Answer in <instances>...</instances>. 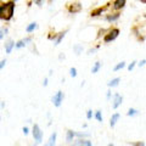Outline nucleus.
I'll return each instance as SVG.
<instances>
[{"label":"nucleus","instance_id":"nucleus-1","mask_svg":"<svg viewBox=\"0 0 146 146\" xmlns=\"http://www.w3.org/2000/svg\"><path fill=\"white\" fill-rule=\"evenodd\" d=\"M15 12V3L9 0L6 3L0 4V20L10 21Z\"/></svg>","mask_w":146,"mask_h":146},{"label":"nucleus","instance_id":"nucleus-2","mask_svg":"<svg viewBox=\"0 0 146 146\" xmlns=\"http://www.w3.org/2000/svg\"><path fill=\"white\" fill-rule=\"evenodd\" d=\"M32 134H33V138L35 140V144H40L43 141V131H42V129H40V127L38 124H34L33 125Z\"/></svg>","mask_w":146,"mask_h":146},{"label":"nucleus","instance_id":"nucleus-3","mask_svg":"<svg viewBox=\"0 0 146 146\" xmlns=\"http://www.w3.org/2000/svg\"><path fill=\"white\" fill-rule=\"evenodd\" d=\"M118 34H119V29H118V28L110 29L108 33L105 34V36H104V42L105 43H111V42H113V40H115L117 36H118Z\"/></svg>","mask_w":146,"mask_h":146},{"label":"nucleus","instance_id":"nucleus-4","mask_svg":"<svg viewBox=\"0 0 146 146\" xmlns=\"http://www.w3.org/2000/svg\"><path fill=\"white\" fill-rule=\"evenodd\" d=\"M63 99H65V94H63L61 90H58L57 93L52 96L51 101H52V104H54V106H55V107H60V106H61V104L63 102Z\"/></svg>","mask_w":146,"mask_h":146},{"label":"nucleus","instance_id":"nucleus-5","mask_svg":"<svg viewBox=\"0 0 146 146\" xmlns=\"http://www.w3.org/2000/svg\"><path fill=\"white\" fill-rule=\"evenodd\" d=\"M123 102V96L122 95H119L118 93H116L115 95H113V100H112V108H118L122 105Z\"/></svg>","mask_w":146,"mask_h":146},{"label":"nucleus","instance_id":"nucleus-6","mask_svg":"<svg viewBox=\"0 0 146 146\" xmlns=\"http://www.w3.org/2000/svg\"><path fill=\"white\" fill-rule=\"evenodd\" d=\"M29 43H32V38H31V36H27V38L21 39V40H18L17 43H15V49L25 48V46H27V45H28Z\"/></svg>","mask_w":146,"mask_h":146},{"label":"nucleus","instance_id":"nucleus-7","mask_svg":"<svg viewBox=\"0 0 146 146\" xmlns=\"http://www.w3.org/2000/svg\"><path fill=\"white\" fill-rule=\"evenodd\" d=\"M67 9H68V12L71 13H78L82 11V5L80 3H73V4H70Z\"/></svg>","mask_w":146,"mask_h":146},{"label":"nucleus","instance_id":"nucleus-8","mask_svg":"<svg viewBox=\"0 0 146 146\" xmlns=\"http://www.w3.org/2000/svg\"><path fill=\"white\" fill-rule=\"evenodd\" d=\"M72 146H93L90 140H86V139H78L73 143Z\"/></svg>","mask_w":146,"mask_h":146},{"label":"nucleus","instance_id":"nucleus-9","mask_svg":"<svg viewBox=\"0 0 146 146\" xmlns=\"http://www.w3.org/2000/svg\"><path fill=\"white\" fill-rule=\"evenodd\" d=\"M125 3H127V0H115L113 1V9L115 10H122L125 6Z\"/></svg>","mask_w":146,"mask_h":146},{"label":"nucleus","instance_id":"nucleus-10","mask_svg":"<svg viewBox=\"0 0 146 146\" xmlns=\"http://www.w3.org/2000/svg\"><path fill=\"white\" fill-rule=\"evenodd\" d=\"M13 48H15V42H13L12 39H9L7 42L5 43V51H6V54H11Z\"/></svg>","mask_w":146,"mask_h":146},{"label":"nucleus","instance_id":"nucleus-11","mask_svg":"<svg viewBox=\"0 0 146 146\" xmlns=\"http://www.w3.org/2000/svg\"><path fill=\"white\" fill-rule=\"evenodd\" d=\"M119 16H121L119 13L116 12V13H110V15H106V17H105V18H106L107 22H116L118 18H119Z\"/></svg>","mask_w":146,"mask_h":146},{"label":"nucleus","instance_id":"nucleus-12","mask_svg":"<svg viewBox=\"0 0 146 146\" xmlns=\"http://www.w3.org/2000/svg\"><path fill=\"white\" fill-rule=\"evenodd\" d=\"M66 33H67V31H63V32H61V33L56 34V38H55V40H54V44H55V45H58V44H60V43H61V40L65 38Z\"/></svg>","mask_w":146,"mask_h":146},{"label":"nucleus","instance_id":"nucleus-13","mask_svg":"<svg viewBox=\"0 0 146 146\" xmlns=\"http://www.w3.org/2000/svg\"><path fill=\"white\" fill-rule=\"evenodd\" d=\"M119 117H121L119 113H113L112 117H111V119H110V125H111L112 128L115 127V125H116V123L118 122V119H119Z\"/></svg>","mask_w":146,"mask_h":146},{"label":"nucleus","instance_id":"nucleus-14","mask_svg":"<svg viewBox=\"0 0 146 146\" xmlns=\"http://www.w3.org/2000/svg\"><path fill=\"white\" fill-rule=\"evenodd\" d=\"M107 9V6H104V7H99V9H96V10H93L90 12V16L91 17H95V16H99V15H101V13L106 10Z\"/></svg>","mask_w":146,"mask_h":146},{"label":"nucleus","instance_id":"nucleus-15","mask_svg":"<svg viewBox=\"0 0 146 146\" xmlns=\"http://www.w3.org/2000/svg\"><path fill=\"white\" fill-rule=\"evenodd\" d=\"M36 28H38V23H36V22H32V23H29L26 27V32L27 33H32V32H34Z\"/></svg>","mask_w":146,"mask_h":146},{"label":"nucleus","instance_id":"nucleus-16","mask_svg":"<svg viewBox=\"0 0 146 146\" xmlns=\"http://www.w3.org/2000/svg\"><path fill=\"white\" fill-rule=\"evenodd\" d=\"M74 136H76V133H74V131L68 129V130H67V133H66V141H67V143H72V141H73V138H74Z\"/></svg>","mask_w":146,"mask_h":146},{"label":"nucleus","instance_id":"nucleus-17","mask_svg":"<svg viewBox=\"0 0 146 146\" xmlns=\"http://www.w3.org/2000/svg\"><path fill=\"white\" fill-rule=\"evenodd\" d=\"M56 136H57V133H56V131H54V133L51 134V136H50L49 143L46 145L48 146H55V143H56Z\"/></svg>","mask_w":146,"mask_h":146},{"label":"nucleus","instance_id":"nucleus-18","mask_svg":"<svg viewBox=\"0 0 146 146\" xmlns=\"http://www.w3.org/2000/svg\"><path fill=\"white\" fill-rule=\"evenodd\" d=\"M119 82H121V78H113L112 80H110L108 82V86L110 88H115V86H117L118 84H119Z\"/></svg>","mask_w":146,"mask_h":146},{"label":"nucleus","instance_id":"nucleus-19","mask_svg":"<svg viewBox=\"0 0 146 146\" xmlns=\"http://www.w3.org/2000/svg\"><path fill=\"white\" fill-rule=\"evenodd\" d=\"M73 51L76 52V55H80L82 52H83V45H80V44H76L74 46H73Z\"/></svg>","mask_w":146,"mask_h":146},{"label":"nucleus","instance_id":"nucleus-20","mask_svg":"<svg viewBox=\"0 0 146 146\" xmlns=\"http://www.w3.org/2000/svg\"><path fill=\"white\" fill-rule=\"evenodd\" d=\"M7 33H9L7 27H0V40L4 39V36L7 35Z\"/></svg>","mask_w":146,"mask_h":146},{"label":"nucleus","instance_id":"nucleus-21","mask_svg":"<svg viewBox=\"0 0 146 146\" xmlns=\"http://www.w3.org/2000/svg\"><path fill=\"white\" fill-rule=\"evenodd\" d=\"M100 68H101V62H99V61L95 62L94 66H93V68H91V73H98Z\"/></svg>","mask_w":146,"mask_h":146},{"label":"nucleus","instance_id":"nucleus-22","mask_svg":"<svg viewBox=\"0 0 146 146\" xmlns=\"http://www.w3.org/2000/svg\"><path fill=\"white\" fill-rule=\"evenodd\" d=\"M124 67H125V62H124V61H122V62L117 63V65H116L115 67H113V71L117 72V71H119V70H123Z\"/></svg>","mask_w":146,"mask_h":146},{"label":"nucleus","instance_id":"nucleus-23","mask_svg":"<svg viewBox=\"0 0 146 146\" xmlns=\"http://www.w3.org/2000/svg\"><path fill=\"white\" fill-rule=\"evenodd\" d=\"M127 115L128 116H135V115H138V111H136L135 108H129L127 112Z\"/></svg>","mask_w":146,"mask_h":146},{"label":"nucleus","instance_id":"nucleus-24","mask_svg":"<svg viewBox=\"0 0 146 146\" xmlns=\"http://www.w3.org/2000/svg\"><path fill=\"white\" fill-rule=\"evenodd\" d=\"M95 118L99 121V122H102V115H101V111H96L95 112Z\"/></svg>","mask_w":146,"mask_h":146},{"label":"nucleus","instance_id":"nucleus-25","mask_svg":"<svg viewBox=\"0 0 146 146\" xmlns=\"http://www.w3.org/2000/svg\"><path fill=\"white\" fill-rule=\"evenodd\" d=\"M70 74H71V77H73V78H74V77H77V70L76 68H71L70 70Z\"/></svg>","mask_w":146,"mask_h":146},{"label":"nucleus","instance_id":"nucleus-26","mask_svg":"<svg viewBox=\"0 0 146 146\" xmlns=\"http://www.w3.org/2000/svg\"><path fill=\"white\" fill-rule=\"evenodd\" d=\"M35 5H38V6H43L44 5V3H45V0H33Z\"/></svg>","mask_w":146,"mask_h":146},{"label":"nucleus","instance_id":"nucleus-27","mask_svg":"<svg viewBox=\"0 0 146 146\" xmlns=\"http://www.w3.org/2000/svg\"><path fill=\"white\" fill-rule=\"evenodd\" d=\"M6 63H7V60H6V58H4V60H1V61H0V71H1L3 68L5 67V65H6Z\"/></svg>","mask_w":146,"mask_h":146},{"label":"nucleus","instance_id":"nucleus-28","mask_svg":"<svg viewBox=\"0 0 146 146\" xmlns=\"http://www.w3.org/2000/svg\"><path fill=\"white\" fill-rule=\"evenodd\" d=\"M86 118H88V119H91V118H93V111H91V110H88V111H86Z\"/></svg>","mask_w":146,"mask_h":146},{"label":"nucleus","instance_id":"nucleus-29","mask_svg":"<svg viewBox=\"0 0 146 146\" xmlns=\"http://www.w3.org/2000/svg\"><path fill=\"white\" fill-rule=\"evenodd\" d=\"M135 63H136V61H133L130 63L129 66H128V71H133L134 70V67H135Z\"/></svg>","mask_w":146,"mask_h":146},{"label":"nucleus","instance_id":"nucleus-30","mask_svg":"<svg viewBox=\"0 0 146 146\" xmlns=\"http://www.w3.org/2000/svg\"><path fill=\"white\" fill-rule=\"evenodd\" d=\"M133 146H145L144 141H136V143H133Z\"/></svg>","mask_w":146,"mask_h":146},{"label":"nucleus","instance_id":"nucleus-31","mask_svg":"<svg viewBox=\"0 0 146 146\" xmlns=\"http://www.w3.org/2000/svg\"><path fill=\"white\" fill-rule=\"evenodd\" d=\"M22 131H23V134H25V135H27V134L29 133V129H28L27 127H23V129H22Z\"/></svg>","mask_w":146,"mask_h":146},{"label":"nucleus","instance_id":"nucleus-32","mask_svg":"<svg viewBox=\"0 0 146 146\" xmlns=\"http://www.w3.org/2000/svg\"><path fill=\"white\" fill-rule=\"evenodd\" d=\"M145 63H146V60H141V61L139 62V66L143 67V66H145Z\"/></svg>","mask_w":146,"mask_h":146},{"label":"nucleus","instance_id":"nucleus-33","mask_svg":"<svg viewBox=\"0 0 146 146\" xmlns=\"http://www.w3.org/2000/svg\"><path fill=\"white\" fill-rule=\"evenodd\" d=\"M43 85H44V86H46V85H48V78H45V79H44Z\"/></svg>","mask_w":146,"mask_h":146},{"label":"nucleus","instance_id":"nucleus-34","mask_svg":"<svg viewBox=\"0 0 146 146\" xmlns=\"http://www.w3.org/2000/svg\"><path fill=\"white\" fill-rule=\"evenodd\" d=\"M106 96H107V99H111V91H107Z\"/></svg>","mask_w":146,"mask_h":146},{"label":"nucleus","instance_id":"nucleus-35","mask_svg":"<svg viewBox=\"0 0 146 146\" xmlns=\"http://www.w3.org/2000/svg\"><path fill=\"white\" fill-rule=\"evenodd\" d=\"M0 107H1V108H4V107H5V104H4V102H1V104H0Z\"/></svg>","mask_w":146,"mask_h":146},{"label":"nucleus","instance_id":"nucleus-36","mask_svg":"<svg viewBox=\"0 0 146 146\" xmlns=\"http://www.w3.org/2000/svg\"><path fill=\"white\" fill-rule=\"evenodd\" d=\"M107 146H115V145H113V144H108Z\"/></svg>","mask_w":146,"mask_h":146},{"label":"nucleus","instance_id":"nucleus-37","mask_svg":"<svg viewBox=\"0 0 146 146\" xmlns=\"http://www.w3.org/2000/svg\"><path fill=\"white\" fill-rule=\"evenodd\" d=\"M52 1H54V0H49V3H50V4H51Z\"/></svg>","mask_w":146,"mask_h":146},{"label":"nucleus","instance_id":"nucleus-38","mask_svg":"<svg viewBox=\"0 0 146 146\" xmlns=\"http://www.w3.org/2000/svg\"><path fill=\"white\" fill-rule=\"evenodd\" d=\"M11 1H13V3H16V1H17V0H11Z\"/></svg>","mask_w":146,"mask_h":146},{"label":"nucleus","instance_id":"nucleus-39","mask_svg":"<svg viewBox=\"0 0 146 146\" xmlns=\"http://www.w3.org/2000/svg\"><path fill=\"white\" fill-rule=\"evenodd\" d=\"M141 1H144V3H146V0H141Z\"/></svg>","mask_w":146,"mask_h":146},{"label":"nucleus","instance_id":"nucleus-40","mask_svg":"<svg viewBox=\"0 0 146 146\" xmlns=\"http://www.w3.org/2000/svg\"><path fill=\"white\" fill-rule=\"evenodd\" d=\"M33 146H38V144H35V145H33Z\"/></svg>","mask_w":146,"mask_h":146},{"label":"nucleus","instance_id":"nucleus-41","mask_svg":"<svg viewBox=\"0 0 146 146\" xmlns=\"http://www.w3.org/2000/svg\"><path fill=\"white\" fill-rule=\"evenodd\" d=\"M0 119H1V116H0Z\"/></svg>","mask_w":146,"mask_h":146},{"label":"nucleus","instance_id":"nucleus-42","mask_svg":"<svg viewBox=\"0 0 146 146\" xmlns=\"http://www.w3.org/2000/svg\"><path fill=\"white\" fill-rule=\"evenodd\" d=\"M45 146H48V145H45Z\"/></svg>","mask_w":146,"mask_h":146}]
</instances>
